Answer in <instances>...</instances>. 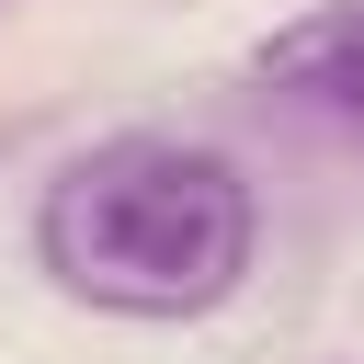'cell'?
<instances>
[{
  "label": "cell",
  "instance_id": "6da1fadb",
  "mask_svg": "<svg viewBox=\"0 0 364 364\" xmlns=\"http://www.w3.org/2000/svg\"><path fill=\"white\" fill-rule=\"evenodd\" d=\"M34 250L114 318H205L250 273V182L182 136H102L46 182Z\"/></svg>",
  "mask_w": 364,
  "mask_h": 364
},
{
  "label": "cell",
  "instance_id": "7a4b0ae2",
  "mask_svg": "<svg viewBox=\"0 0 364 364\" xmlns=\"http://www.w3.org/2000/svg\"><path fill=\"white\" fill-rule=\"evenodd\" d=\"M262 80H273L296 114L364 136V0H318L307 23H284V34L262 46Z\"/></svg>",
  "mask_w": 364,
  "mask_h": 364
}]
</instances>
